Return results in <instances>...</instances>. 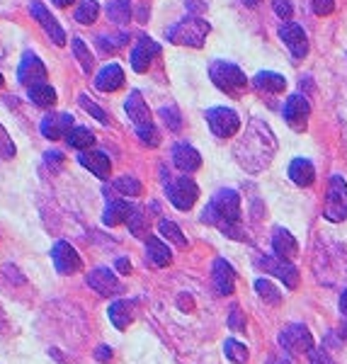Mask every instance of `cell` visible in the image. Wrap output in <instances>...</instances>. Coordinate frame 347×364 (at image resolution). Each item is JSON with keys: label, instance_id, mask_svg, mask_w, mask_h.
Segmentation results:
<instances>
[{"label": "cell", "instance_id": "cell-44", "mask_svg": "<svg viewBox=\"0 0 347 364\" xmlns=\"http://www.w3.org/2000/svg\"><path fill=\"white\" fill-rule=\"evenodd\" d=\"M272 8H274V13L282 17V20H289L292 13H294L289 0H272Z\"/></svg>", "mask_w": 347, "mask_h": 364}, {"label": "cell", "instance_id": "cell-18", "mask_svg": "<svg viewBox=\"0 0 347 364\" xmlns=\"http://www.w3.org/2000/svg\"><path fill=\"white\" fill-rule=\"evenodd\" d=\"M211 277H214V289L221 296H231L236 289V269L231 267V262H226L223 257L214 260V269H211Z\"/></svg>", "mask_w": 347, "mask_h": 364}, {"label": "cell", "instance_id": "cell-29", "mask_svg": "<svg viewBox=\"0 0 347 364\" xmlns=\"http://www.w3.org/2000/svg\"><path fill=\"white\" fill-rule=\"evenodd\" d=\"M27 95H29V100H32V105H37V107L46 109V107H54V105H56V90L49 83L29 87Z\"/></svg>", "mask_w": 347, "mask_h": 364}, {"label": "cell", "instance_id": "cell-26", "mask_svg": "<svg viewBox=\"0 0 347 364\" xmlns=\"http://www.w3.org/2000/svg\"><path fill=\"white\" fill-rule=\"evenodd\" d=\"M146 252H149V260L156 267H168L170 260H173V252H170V248L156 236H146Z\"/></svg>", "mask_w": 347, "mask_h": 364}, {"label": "cell", "instance_id": "cell-23", "mask_svg": "<svg viewBox=\"0 0 347 364\" xmlns=\"http://www.w3.org/2000/svg\"><path fill=\"white\" fill-rule=\"evenodd\" d=\"M124 85V70L119 63H107L100 73L95 75V87L102 92H114Z\"/></svg>", "mask_w": 347, "mask_h": 364}, {"label": "cell", "instance_id": "cell-7", "mask_svg": "<svg viewBox=\"0 0 347 364\" xmlns=\"http://www.w3.org/2000/svg\"><path fill=\"white\" fill-rule=\"evenodd\" d=\"M255 267L274 274V277L279 282H284V287H289V289H297L299 287V269L294 267V262L279 260V257H274V255H260L255 260Z\"/></svg>", "mask_w": 347, "mask_h": 364}, {"label": "cell", "instance_id": "cell-25", "mask_svg": "<svg viewBox=\"0 0 347 364\" xmlns=\"http://www.w3.org/2000/svg\"><path fill=\"white\" fill-rule=\"evenodd\" d=\"M132 209H134L132 202H124V199H112V202L107 204V209H105V214H102V224L105 226H119L122 221L129 219Z\"/></svg>", "mask_w": 347, "mask_h": 364}, {"label": "cell", "instance_id": "cell-39", "mask_svg": "<svg viewBox=\"0 0 347 364\" xmlns=\"http://www.w3.org/2000/svg\"><path fill=\"white\" fill-rule=\"evenodd\" d=\"M78 102H80V107H83L87 114L95 117V119L100 122V124H110V114L105 112V109L100 107L97 102H92V100L87 97V95H80V97H78Z\"/></svg>", "mask_w": 347, "mask_h": 364}, {"label": "cell", "instance_id": "cell-36", "mask_svg": "<svg viewBox=\"0 0 347 364\" xmlns=\"http://www.w3.org/2000/svg\"><path fill=\"white\" fill-rule=\"evenodd\" d=\"M127 224H129V231H132V236L144 238L146 236V226H149V221H146V211L141 209V207H134L132 214H129V219H127Z\"/></svg>", "mask_w": 347, "mask_h": 364}, {"label": "cell", "instance_id": "cell-12", "mask_svg": "<svg viewBox=\"0 0 347 364\" xmlns=\"http://www.w3.org/2000/svg\"><path fill=\"white\" fill-rule=\"evenodd\" d=\"M51 260H54V267L61 274H75L83 265L80 255L75 252V248L66 240H56L54 248H51Z\"/></svg>", "mask_w": 347, "mask_h": 364}, {"label": "cell", "instance_id": "cell-55", "mask_svg": "<svg viewBox=\"0 0 347 364\" xmlns=\"http://www.w3.org/2000/svg\"><path fill=\"white\" fill-rule=\"evenodd\" d=\"M3 83H5V80H3V75H0V87H3Z\"/></svg>", "mask_w": 347, "mask_h": 364}, {"label": "cell", "instance_id": "cell-2", "mask_svg": "<svg viewBox=\"0 0 347 364\" xmlns=\"http://www.w3.org/2000/svg\"><path fill=\"white\" fill-rule=\"evenodd\" d=\"M240 197L236 190H219L209 199L207 209L202 211V221L214 228H219L223 236L233 240H243L245 231L240 226Z\"/></svg>", "mask_w": 347, "mask_h": 364}, {"label": "cell", "instance_id": "cell-33", "mask_svg": "<svg viewBox=\"0 0 347 364\" xmlns=\"http://www.w3.org/2000/svg\"><path fill=\"white\" fill-rule=\"evenodd\" d=\"M255 291L260 294L262 301H267L269 306H279L282 304V291L272 284L269 279H255Z\"/></svg>", "mask_w": 347, "mask_h": 364}, {"label": "cell", "instance_id": "cell-30", "mask_svg": "<svg viewBox=\"0 0 347 364\" xmlns=\"http://www.w3.org/2000/svg\"><path fill=\"white\" fill-rule=\"evenodd\" d=\"M68 146H73V149H78V151H87L92 144H95V134L90 132V129H85V127H73L68 132Z\"/></svg>", "mask_w": 347, "mask_h": 364}, {"label": "cell", "instance_id": "cell-40", "mask_svg": "<svg viewBox=\"0 0 347 364\" xmlns=\"http://www.w3.org/2000/svg\"><path fill=\"white\" fill-rule=\"evenodd\" d=\"M15 154H17V149H15L13 139L5 132V127L0 124V161H10V158H15Z\"/></svg>", "mask_w": 347, "mask_h": 364}, {"label": "cell", "instance_id": "cell-43", "mask_svg": "<svg viewBox=\"0 0 347 364\" xmlns=\"http://www.w3.org/2000/svg\"><path fill=\"white\" fill-rule=\"evenodd\" d=\"M228 326L233 328V331H245V318L243 314H240V309L233 304L231 306V314H228Z\"/></svg>", "mask_w": 347, "mask_h": 364}, {"label": "cell", "instance_id": "cell-27", "mask_svg": "<svg viewBox=\"0 0 347 364\" xmlns=\"http://www.w3.org/2000/svg\"><path fill=\"white\" fill-rule=\"evenodd\" d=\"M252 85L260 92H272V95H277V92H282L287 87V80H284V75L272 73V70H260V73L252 78Z\"/></svg>", "mask_w": 347, "mask_h": 364}, {"label": "cell", "instance_id": "cell-37", "mask_svg": "<svg viewBox=\"0 0 347 364\" xmlns=\"http://www.w3.org/2000/svg\"><path fill=\"white\" fill-rule=\"evenodd\" d=\"M114 190L127 197H139L144 192V185L137 178H132V175H122V178L114 180Z\"/></svg>", "mask_w": 347, "mask_h": 364}, {"label": "cell", "instance_id": "cell-20", "mask_svg": "<svg viewBox=\"0 0 347 364\" xmlns=\"http://www.w3.org/2000/svg\"><path fill=\"white\" fill-rule=\"evenodd\" d=\"M78 163L83 168L90 170V173L95 175V178H100V180H107L110 178L112 163H110L107 154H102V151H80V154H78Z\"/></svg>", "mask_w": 347, "mask_h": 364}, {"label": "cell", "instance_id": "cell-52", "mask_svg": "<svg viewBox=\"0 0 347 364\" xmlns=\"http://www.w3.org/2000/svg\"><path fill=\"white\" fill-rule=\"evenodd\" d=\"M245 5H248V8H257V5H260V0H243Z\"/></svg>", "mask_w": 347, "mask_h": 364}, {"label": "cell", "instance_id": "cell-49", "mask_svg": "<svg viewBox=\"0 0 347 364\" xmlns=\"http://www.w3.org/2000/svg\"><path fill=\"white\" fill-rule=\"evenodd\" d=\"M114 265H117V269H119L122 274H129V272H132V262H129V257H117Z\"/></svg>", "mask_w": 347, "mask_h": 364}, {"label": "cell", "instance_id": "cell-1", "mask_svg": "<svg viewBox=\"0 0 347 364\" xmlns=\"http://www.w3.org/2000/svg\"><path fill=\"white\" fill-rule=\"evenodd\" d=\"M233 154H236L238 163L248 173H260V170H265L272 163L274 154H277V139H274L272 129L265 122L252 119L245 127V134L238 139Z\"/></svg>", "mask_w": 347, "mask_h": 364}, {"label": "cell", "instance_id": "cell-41", "mask_svg": "<svg viewBox=\"0 0 347 364\" xmlns=\"http://www.w3.org/2000/svg\"><path fill=\"white\" fill-rule=\"evenodd\" d=\"M97 44L102 51H112V54H114L117 49H122V46L127 44V37L124 34H119V37H107V34H102V37H97Z\"/></svg>", "mask_w": 347, "mask_h": 364}, {"label": "cell", "instance_id": "cell-32", "mask_svg": "<svg viewBox=\"0 0 347 364\" xmlns=\"http://www.w3.org/2000/svg\"><path fill=\"white\" fill-rule=\"evenodd\" d=\"M158 233H161L163 238H168V240H173L178 248H187V238H185V233L180 231V226L175 224V221H170V219H161L158 221Z\"/></svg>", "mask_w": 347, "mask_h": 364}, {"label": "cell", "instance_id": "cell-4", "mask_svg": "<svg viewBox=\"0 0 347 364\" xmlns=\"http://www.w3.org/2000/svg\"><path fill=\"white\" fill-rule=\"evenodd\" d=\"M209 32H211V27L207 20H202V17H185V20L175 22L166 34H168V42H173L178 46H195V49H199Z\"/></svg>", "mask_w": 347, "mask_h": 364}, {"label": "cell", "instance_id": "cell-10", "mask_svg": "<svg viewBox=\"0 0 347 364\" xmlns=\"http://www.w3.org/2000/svg\"><path fill=\"white\" fill-rule=\"evenodd\" d=\"M17 80L27 87L46 83V66L42 63V58L37 54H32V51H25L20 66H17Z\"/></svg>", "mask_w": 347, "mask_h": 364}, {"label": "cell", "instance_id": "cell-35", "mask_svg": "<svg viewBox=\"0 0 347 364\" xmlns=\"http://www.w3.org/2000/svg\"><path fill=\"white\" fill-rule=\"evenodd\" d=\"M73 54H75V58H78L80 68H83L85 73H90V70L95 68V58H92L90 49H87L80 37H73Z\"/></svg>", "mask_w": 347, "mask_h": 364}, {"label": "cell", "instance_id": "cell-54", "mask_svg": "<svg viewBox=\"0 0 347 364\" xmlns=\"http://www.w3.org/2000/svg\"><path fill=\"white\" fill-rule=\"evenodd\" d=\"M274 364H289V362H287V360H282V362H274Z\"/></svg>", "mask_w": 347, "mask_h": 364}, {"label": "cell", "instance_id": "cell-8", "mask_svg": "<svg viewBox=\"0 0 347 364\" xmlns=\"http://www.w3.org/2000/svg\"><path fill=\"white\" fill-rule=\"evenodd\" d=\"M279 343L289 355H304V352L309 355L314 350V338H311L309 328L301 326V323H294V326L284 328L279 336Z\"/></svg>", "mask_w": 347, "mask_h": 364}, {"label": "cell", "instance_id": "cell-47", "mask_svg": "<svg viewBox=\"0 0 347 364\" xmlns=\"http://www.w3.org/2000/svg\"><path fill=\"white\" fill-rule=\"evenodd\" d=\"M309 355H311V360H314L316 364H335L331 357H328L326 350H311Z\"/></svg>", "mask_w": 347, "mask_h": 364}, {"label": "cell", "instance_id": "cell-51", "mask_svg": "<svg viewBox=\"0 0 347 364\" xmlns=\"http://www.w3.org/2000/svg\"><path fill=\"white\" fill-rule=\"evenodd\" d=\"M51 3H54L56 8H66V5H70L73 0H51Z\"/></svg>", "mask_w": 347, "mask_h": 364}, {"label": "cell", "instance_id": "cell-16", "mask_svg": "<svg viewBox=\"0 0 347 364\" xmlns=\"http://www.w3.org/2000/svg\"><path fill=\"white\" fill-rule=\"evenodd\" d=\"M309 114H311V105L304 95H292L284 102V119H287V124L292 129H297V132H301L306 127Z\"/></svg>", "mask_w": 347, "mask_h": 364}, {"label": "cell", "instance_id": "cell-48", "mask_svg": "<svg viewBox=\"0 0 347 364\" xmlns=\"http://www.w3.org/2000/svg\"><path fill=\"white\" fill-rule=\"evenodd\" d=\"M95 360L97 362H110L112 360V350L107 348V345H100V348L95 350Z\"/></svg>", "mask_w": 347, "mask_h": 364}, {"label": "cell", "instance_id": "cell-50", "mask_svg": "<svg viewBox=\"0 0 347 364\" xmlns=\"http://www.w3.org/2000/svg\"><path fill=\"white\" fill-rule=\"evenodd\" d=\"M340 311H343V316H347V291H343V296H340Z\"/></svg>", "mask_w": 347, "mask_h": 364}, {"label": "cell", "instance_id": "cell-5", "mask_svg": "<svg viewBox=\"0 0 347 364\" xmlns=\"http://www.w3.org/2000/svg\"><path fill=\"white\" fill-rule=\"evenodd\" d=\"M323 216L333 224L347 219V182L343 175H333L328 182V197L326 207H323Z\"/></svg>", "mask_w": 347, "mask_h": 364}, {"label": "cell", "instance_id": "cell-11", "mask_svg": "<svg viewBox=\"0 0 347 364\" xmlns=\"http://www.w3.org/2000/svg\"><path fill=\"white\" fill-rule=\"evenodd\" d=\"M87 287L95 289L100 296H107V299L119 296L122 291H124V287H122V282L117 279V274L107 267L92 269V272L87 274Z\"/></svg>", "mask_w": 347, "mask_h": 364}, {"label": "cell", "instance_id": "cell-28", "mask_svg": "<svg viewBox=\"0 0 347 364\" xmlns=\"http://www.w3.org/2000/svg\"><path fill=\"white\" fill-rule=\"evenodd\" d=\"M107 316L117 331H124L129 323H132V304H129L127 299H117L114 304H110Z\"/></svg>", "mask_w": 347, "mask_h": 364}, {"label": "cell", "instance_id": "cell-15", "mask_svg": "<svg viewBox=\"0 0 347 364\" xmlns=\"http://www.w3.org/2000/svg\"><path fill=\"white\" fill-rule=\"evenodd\" d=\"M279 39L287 44V49L292 51L294 58H304L309 54V39H306V32L297 22H284L279 27Z\"/></svg>", "mask_w": 347, "mask_h": 364}, {"label": "cell", "instance_id": "cell-53", "mask_svg": "<svg viewBox=\"0 0 347 364\" xmlns=\"http://www.w3.org/2000/svg\"><path fill=\"white\" fill-rule=\"evenodd\" d=\"M343 338H347V321L343 323Z\"/></svg>", "mask_w": 347, "mask_h": 364}, {"label": "cell", "instance_id": "cell-14", "mask_svg": "<svg viewBox=\"0 0 347 364\" xmlns=\"http://www.w3.org/2000/svg\"><path fill=\"white\" fill-rule=\"evenodd\" d=\"M29 13H32L34 20L39 22V27H42L44 32H46V37H49L56 46L66 44V32H63L61 25L56 22V17L51 15L42 3H32V5H29Z\"/></svg>", "mask_w": 347, "mask_h": 364}, {"label": "cell", "instance_id": "cell-21", "mask_svg": "<svg viewBox=\"0 0 347 364\" xmlns=\"http://www.w3.org/2000/svg\"><path fill=\"white\" fill-rule=\"evenodd\" d=\"M272 250H274V257L292 262L294 257H297V252H299V243H297V238H294L292 233L287 231V228H274V233H272Z\"/></svg>", "mask_w": 347, "mask_h": 364}, {"label": "cell", "instance_id": "cell-24", "mask_svg": "<svg viewBox=\"0 0 347 364\" xmlns=\"http://www.w3.org/2000/svg\"><path fill=\"white\" fill-rule=\"evenodd\" d=\"M289 178H292L294 185H299V187L314 185V180H316L314 163H311L309 158H294L292 166H289Z\"/></svg>", "mask_w": 347, "mask_h": 364}, {"label": "cell", "instance_id": "cell-45", "mask_svg": "<svg viewBox=\"0 0 347 364\" xmlns=\"http://www.w3.org/2000/svg\"><path fill=\"white\" fill-rule=\"evenodd\" d=\"M311 5H314V13L321 15V17L331 15L333 10H335V0H314Z\"/></svg>", "mask_w": 347, "mask_h": 364}, {"label": "cell", "instance_id": "cell-9", "mask_svg": "<svg viewBox=\"0 0 347 364\" xmlns=\"http://www.w3.org/2000/svg\"><path fill=\"white\" fill-rule=\"evenodd\" d=\"M207 122L209 129L221 139H228L240 129V117L228 107H211L207 109Z\"/></svg>", "mask_w": 347, "mask_h": 364}, {"label": "cell", "instance_id": "cell-6", "mask_svg": "<svg viewBox=\"0 0 347 364\" xmlns=\"http://www.w3.org/2000/svg\"><path fill=\"white\" fill-rule=\"evenodd\" d=\"M166 192H168V199L173 202V207L180 209V211L192 209V207H195V202H197V197H199L197 182L192 178H187V175H185V178H178V180L168 182Z\"/></svg>", "mask_w": 347, "mask_h": 364}, {"label": "cell", "instance_id": "cell-13", "mask_svg": "<svg viewBox=\"0 0 347 364\" xmlns=\"http://www.w3.org/2000/svg\"><path fill=\"white\" fill-rule=\"evenodd\" d=\"M70 129H73V114H68V112H51V114H46L42 119V124H39L42 136L49 141L66 139Z\"/></svg>", "mask_w": 347, "mask_h": 364}, {"label": "cell", "instance_id": "cell-46", "mask_svg": "<svg viewBox=\"0 0 347 364\" xmlns=\"http://www.w3.org/2000/svg\"><path fill=\"white\" fill-rule=\"evenodd\" d=\"M44 161H46V166H49V168L58 170L63 166V154H61V151H49V154H44Z\"/></svg>", "mask_w": 347, "mask_h": 364}, {"label": "cell", "instance_id": "cell-34", "mask_svg": "<svg viewBox=\"0 0 347 364\" xmlns=\"http://www.w3.org/2000/svg\"><path fill=\"white\" fill-rule=\"evenodd\" d=\"M107 17L117 25H127L132 17V3L129 0H112L107 5Z\"/></svg>", "mask_w": 347, "mask_h": 364}, {"label": "cell", "instance_id": "cell-22", "mask_svg": "<svg viewBox=\"0 0 347 364\" xmlns=\"http://www.w3.org/2000/svg\"><path fill=\"white\" fill-rule=\"evenodd\" d=\"M173 163L182 173H195V170L202 166V156H199V151L192 149L190 144H175Z\"/></svg>", "mask_w": 347, "mask_h": 364}, {"label": "cell", "instance_id": "cell-56", "mask_svg": "<svg viewBox=\"0 0 347 364\" xmlns=\"http://www.w3.org/2000/svg\"><path fill=\"white\" fill-rule=\"evenodd\" d=\"M0 58H3V49H0Z\"/></svg>", "mask_w": 347, "mask_h": 364}, {"label": "cell", "instance_id": "cell-38", "mask_svg": "<svg viewBox=\"0 0 347 364\" xmlns=\"http://www.w3.org/2000/svg\"><path fill=\"white\" fill-rule=\"evenodd\" d=\"M223 352H226V357L231 362H236V364H245L248 362V348L245 345H240L238 340H226V345H223Z\"/></svg>", "mask_w": 347, "mask_h": 364}, {"label": "cell", "instance_id": "cell-3", "mask_svg": "<svg viewBox=\"0 0 347 364\" xmlns=\"http://www.w3.org/2000/svg\"><path fill=\"white\" fill-rule=\"evenodd\" d=\"M209 78L221 92H226V95H231V97H240L245 92V87H248V78H245V73L231 61H214L211 63Z\"/></svg>", "mask_w": 347, "mask_h": 364}, {"label": "cell", "instance_id": "cell-19", "mask_svg": "<svg viewBox=\"0 0 347 364\" xmlns=\"http://www.w3.org/2000/svg\"><path fill=\"white\" fill-rule=\"evenodd\" d=\"M124 109H127L129 119H132V124H134L137 132H139V129H146V127L153 124V122H151V112H149V107H146L144 95H141L139 90L129 92V97H127V102H124Z\"/></svg>", "mask_w": 347, "mask_h": 364}, {"label": "cell", "instance_id": "cell-17", "mask_svg": "<svg viewBox=\"0 0 347 364\" xmlns=\"http://www.w3.org/2000/svg\"><path fill=\"white\" fill-rule=\"evenodd\" d=\"M161 54V46L158 42H153L151 37H141L137 46L132 49V68L137 70V73H146L151 66V61Z\"/></svg>", "mask_w": 347, "mask_h": 364}, {"label": "cell", "instance_id": "cell-42", "mask_svg": "<svg viewBox=\"0 0 347 364\" xmlns=\"http://www.w3.org/2000/svg\"><path fill=\"white\" fill-rule=\"evenodd\" d=\"M161 117H163V122L173 129V132H180V127H182V119H180V114H178V109L170 105V107H163L161 109Z\"/></svg>", "mask_w": 347, "mask_h": 364}, {"label": "cell", "instance_id": "cell-31", "mask_svg": "<svg viewBox=\"0 0 347 364\" xmlns=\"http://www.w3.org/2000/svg\"><path fill=\"white\" fill-rule=\"evenodd\" d=\"M100 15V3L97 0H80L78 8H75V22H80V25H92V22L97 20Z\"/></svg>", "mask_w": 347, "mask_h": 364}]
</instances>
